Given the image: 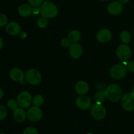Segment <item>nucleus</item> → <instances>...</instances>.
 Instances as JSON below:
<instances>
[{"label": "nucleus", "instance_id": "nucleus-1", "mask_svg": "<svg viewBox=\"0 0 134 134\" xmlns=\"http://www.w3.org/2000/svg\"><path fill=\"white\" fill-rule=\"evenodd\" d=\"M105 93L106 98L111 102H117L121 99L122 92L121 88L119 85L116 84H111L107 86L105 89Z\"/></svg>", "mask_w": 134, "mask_h": 134}, {"label": "nucleus", "instance_id": "nucleus-2", "mask_svg": "<svg viewBox=\"0 0 134 134\" xmlns=\"http://www.w3.org/2000/svg\"><path fill=\"white\" fill-rule=\"evenodd\" d=\"M58 10L53 3L51 1H45L40 7V14L41 16L47 18H54L57 16Z\"/></svg>", "mask_w": 134, "mask_h": 134}, {"label": "nucleus", "instance_id": "nucleus-3", "mask_svg": "<svg viewBox=\"0 0 134 134\" xmlns=\"http://www.w3.org/2000/svg\"><path fill=\"white\" fill-rule=\"evenodd\" d=\"M127 69L126 65L123 64H116L109 69V75L114 79H122L126 75Z\"/></svg>", "mask_w": 134, "mask_h": 134}, {"label": "nucleus", "instance_id": "nucleus-4", "mask_svg": "<svg viewBox=\"0 0 134 134\" xmlns=\"http://www.w3.org/2000/svg\"><path fill=\"white\" fill-rule=\"evenodd\" d=\"M107 111L102 103H96L90 107V115L95 120H102L105 117Z\"/></svg>", "mask_w": 134, "mask_h": 134}, {"label": "nucleus", "instance_id": "nucleus-5", "mask_svg": "<svg viewBox=\"0 0 134 134\" xmlns=\"http://www.w3.org/2000/svg\"><path fill=\"white\" fill-rule=\"evenodd\" d=\"M25 79L31 85H37L41 82L42 75L40 72L35 69H30L25 74Z\"/></svg>", "mask_w": 134, "mask_h": 134}, {"label": "nucleus", "instance_id": "nucleus-6", "mask_svg": "<svg viewBox=\"0 0 134 134\" xmlns=\"http://www.w3.org/2000/svg\"><path fill=\"white\" fill-rule=\"evenodd\" d=\"M16 101L20 107L23 109L29 108L32 103V96L27 91L21 92L17 97Z\"/></svg>", "mask_w": 134, "mask_h": 134}, {"label": "nucleus", "instance_id": "nucleus-7", "mask_svg": "<svg viewBox=\"0 0 134 134\" xmlns=\"http://www.w3.org/2000/svg\"><path fill=\"white\" fill-rule=\"evenodd\" d=\"M120 103L122 108L128 112L134 110V94L132 92L126 93L120 99Z\"/></svg>", "mask_w": 134, "mask_h": 134}, {"label": "nucleus", "instance_id": "nucleus-8", "mask_svg": "<svg viewBox=\"0 0 134 134\" xmlns=\"http://www.w3.org/2000/svg\"><path fill=\"white\" fill-rule=\"evenodd\" d=\"M27 118L33 122H37L43 118V111L40 107L37 106H31L29 107L27 112Z\"/></svg>", "mask_w": 134, "mask_h": 134}, {"label": "nucleus", "instance_id": "nucleus-9", "mask_svg": "<svg viewBox=\"0 0 134 134\" xmlns=\"http://www.w3.org/2000/svg\"><path fill=\"white\" fill-rule=\"evenodd\" d=\"M116 54L118 58L122 61H127L132 56V51L127 44H122L117 47Z\"/></svg>", "mask_w": 134, "mask_h": 134}, {"label": "nucleus", "instance_id": "nucleus-10", "mask_svg": "<svg viewBox=\"0 0 134 134\" xmlns=\"http://www.w3.org/2000/svg\"><path fill=\"white\" fill-rule=\"evenodd\" d=\"M77 107L79 109L86 111L92 107V101L89 97L86 96L85 95L80 96L77 98L75 101Z\"/></svg>", "mask_w": 134, "mask_h": 134}, {"label": "nucleus", "instance_id": "nucleus-11", "mask_svg": "<svg viewBox=\"0 0 134 134\" xmlns=\"http://www.w3.org/2000/svg\"><path fill=\"white\" fill-rule=\"evenodd\" d=\"M124 10V6L120 1H113L109 4L107 7V11L113 16L119 15L122 13Z\"/></svg>", "mask_w": 134, "mask_h": 134}, {"label": "nucleus", "instance_id": "nucleus-12", "mask_svg": "<svg viewBox=\"0 0 134 134\" xmlns=\"http://www.w3.org/2000/svg\"><path fill=\"white\" fill-rule=\"evenodd\" d=\"M113 34L108 29H102L96 34V39L99 42L105 43L112 39Z\"/></svg>", "mask_w": 134, "mask_h": 134}, {"label": "nucleus", "instance_id": "nucleus-13", "mask_svg": "<svg viewBox=\"0 0 134 134\" xmlns=\"http://www.w3.org/2000/svg\"><path fill=\"white\" fill-rule=\"evenodd\" d=\"M69 55L73 59H78L82 54V47L78 43H72L69 48Z\"/></svg>", "mask_w": 134, "mask_h": 134}, {"label": "nucleus", "instance_id": "nucleus-14", "mask_svg": "<svg viewBox=\"0 0 134 134\" xmlns=\"http://www.w3.org/2000/svg\"><path fill=\"white\" fill-rule=\"evenodd\" d=\"M6 32L12 36L19 35L21 32L20 25L16 22H9L5 26Z\"/></svg>", "mask_w": 134, "mask_h": 134}, {"label": "nucleus", "instance_id": "nucleus-15", "mask_svg": "<svg viewBox=\"0 0 134 134\" xmlns=\"http://www.w3.org/2000/svg\"><path fill=\"white\" fill-rule=\"evenodd\" d=\"M9 77L10 79L13 80L15 82H23L24 79H25V75L23 71L20 68H13L10 71L9 73Z\"/></svg>", "mask_w": 134, "mask_h": 134}, {"label": "nucleus", "instance_id": "nucleus-16", "mask_svg": "<svg viewBox=\"0 0 134 134\" xmlns=\"http://www.w3.org/2000/svg\"><path fill=\"white\" fill-rule=\"evenodd\" d=\"M75 92L80 96L86 95L89 90L88 84L85 81H79L76 83L75 86Z\"/></svg>", "mask_w": 134, "mask_h": 134}, {"label": "nucleus", "instance_id": "nucleus-17", "mask_svg": "<svg viewBox=\"0 0 134 134\" xmlns=\"http://www.w3.org/2000/svg\"><path fill=\"white\" fill-rule=\"evenodd\" d=\"M27 117V113L22 107H18L16 110L13 111V119L18 123L23 122Z\"/></svg>", "mask_w": 134, "mask_h": 134}, {"label": "nucleus", "instance_id": "nucleus-18", "mask_svg": "<svg viewBox=\"0 0 134 134\" xmlns=\"http://www.w3.org/2000/svg\"><path fill=\"white\" fill-rule=\"evenodd\" d=\"M32 6L30 4H22L18 7V14L22 17H27L32 13Z\"/></svg>", "mask_w": 134, "mask_h": 134}, {"label": "nucleus", "instance_id": "nucleus-19", "mask_svg": "<svg viewBox=\"0 0 134 134\" xmlns=\"http://www.w3.org/2000/svg\"><path fill=\"white\" fill-rule=\"evenodd\" d=\"M68 38L71 43H78L81 38V33L78 30H72L68 34Z\"/></svg>", "mask_w": 134, "mask_h": 134}, {"label": "nucleus", "instance_id": "nucleus-20", "mask_svg": "<svg viewBox=\"0 0 134 134\" xmlns=\"http://www.w3.org/2000/svg\"><path fill=\"white\" fill-rule=\"evenodd\" d=\"M106 98L105 90H99L95 93L94 95V99L96 103H102L105 101Z\"/></svg>", "mask_w": 134, "mask_h": 134}, {"label": "nucleus", "instance_id": "nucleus-21", "mask_svg": "<svg viewBox=\"0 0 134 134\" xmlns=\"http://www.w3.org/2000/svg\"><path fill=\"white\" fill-rule=\"evenodd\" d=\"M120 39L124 44H128V43H130L131 39H132L130 33L126 30L122 31L120 35Z\"/></svg>", "mask_w": 134, "mask_h": 134}, {"label": "nucleus", "instance_id": "nucleus-22", "mask_svg": "<svg viewBox=\"0 0 134 134\" xmlns=\"http://www.w3.org/2000/svg\"><path fill=\"white\" fill-rule=\"evenodd\" d=\"M32 103H34V105L37 106V107L41 106L44 103V98H43V96L40 95V94H37V95L35 96L33 98Z\"/></svg>", "mask_w": 134, "mask_h": 134}, {"label": "nucleus", "instance_id": "nucleus-23", "mask_svg": "<svg viewBox=\"0 0 134 134\" xmlns=\"http://www.w3.org/2000/svg\"><path fill=\"white\" fill-rule=\"evenodd\" d=\"M37 25L40 28L43 29L45 28V27H47V26L48 25V18H44V17H41L38 19L37 20Z\"/></svg>", "mask_w": 134, "mask_h": 134}, {"label": "nucleus", "instance_id": "nucleus-24", "mask_svg": "<svg viewBox=\"0 0 134 134\" xmlns=\"http://www.w3.org/2000/svg\"><path fill=\"white\" fill-rule=\"evenodd\" d=\"M8 115L7 109L4 105L0 104V121L5 120Z\"/></svg>", "mask_w": 134, "mask_h": 134}, {"label": "nucleus", "instance_id": "nucleus-25", "mask_svg": "<svg viewBox=\"0 0 134 134\" xmlns=\"http://www.w3.org/2000/svg\"><path fill=\"white\" fill-rule=\"evenodd\" d=\"M7 107L9 109L12 110V111H14V110L18 108V104L16 100L11 99L8 101L7 103Z\"/></svg>", "mask_w": 134, "mask_h": 134}, {"label": "nucleus", "instance_id": "nucleus-26", "mask_svg": "<svg viewBox=\"0 0 134 134\" xmlns=\"http://www.w3.org/2000/svg\"><path fill=\"white\" fill-rule=\"evenodd\" d=\"M8 24V18L5 14L0 13V27L6 26Z\"/></svg>", "mask_w": 134, "mask_h": 134}, {"label": "nucleus", "instance_id": "nucleus-27", "mask_svg": "<svg viewBox=\"0 0 134 134\" xmlns=\"http://www.w3.org/2000/svg\"><path fill=\"white\" fill-rule=\"evenodd\" d=\"M22 134H39V133L36 128L33 126H30L24 130Z\"/></svg>", "mask_w": 134, "mask_h": 134}, {"label": "nucleus", "instance_id": "nucleus-28", "mask_svg": "<svg viewBox=\"0 0 134 134\" xmlns=\"http://www.w3.org/2000/svg\"><path fill=\"white\" fill-rule=\"evenodd\" d=\"M43 1L44 0H27L28 3L31 6H32L33 7H37L41 6L43 3Z\"/></svg>", "mask_w": 134, "mask_h": 134}, {"label": "nucleus", "instance_id": "nucleus-29", "mask_svg": "<svg viewBox=\"0 0 134 134\" xmlns=\"http://www.w3.org/2000/svg\"><path fill=\"white\" fill-rule=\"evenodd\" d=\"M71 43L68 38H64L61 40V45L64 48H69Z\"/></svg>", "mask_w": 134, "mask_h": 134}, {"label": "nucleus", "instance_id": "nucleus-30", "mask_svg": "<svg viewBox=\"0 0 134 134\" xmlns=\"http://www.w3.org/2000/svg\"><path fill=\"white\" fill-rule=\"evenodd\" d=\"M126 68L130 71L134 73V61H130L127 64Z\"/></svg>", "mask_w": 134, "mask_h": 134}, {"label": "nucleus", "instance_id": "nucleus-31", "mask_svg": "<svg viewBox=\"0 0 134 134\" xmlns=\"http://www.w3.org/2000/svg\"><path fill=\"white\" fill-rule=\"evenodd\" d=\"M32 13L34 14H38L39 13H40V8L39 7H34L32 9Z\"/></svg>", "mask_w": 134, "mask_h": 134}, {"label": "nucleus", "instance_id": "nucleus-32", "mask_svg": "<svg viewBox=\"0 0 134 134\" xmlns=\"http://www.w3.org/2000/svg\"><path fill=\"white\" fill-rule=\"evenodd\" d=\"M19 35L20 38H22V39H24V38H26V36H27V34H26L25 31H21L20 34Z\"/></svg>", "mask_w": 134, "mask_h": 134}, {"label": "nucleus", "instance_id": "nucleus-33", "mask_svg": "<svg viewBox=\"0 0 134 134\" xmlns=\"http://www.w3.org/2000/svg\"><path fill=\"white\" fill-rule=\"evenodd\" d=\"M3 44H4L3 39H2V37H0V50H1L3 47Z\"/></svg>", "mask_w": 134, "mask_h": 134}, {"label": "nucleus", "instance_id": "nucleus-34", "mask_svg": "<svg viewBox=\"0 0 134 134\" xmlns=\"http://www.w3.org/2000/svg\"><path fill=\"white\" fill-rule=\"evenodd\" d=\"M4 96V93H3V91L2 89L0 88V99H1L3 98V97Z\"/></svg>", "mask_w": 134, "mask_h": 134}, {"label": "nucleus", "instance_id": "nucleus-35", "mask_svg": "<svg viewBox=\"0 0 134 134\" xmlns=\"http://www.w3.org/2000/svg\"><path fill=\"white\" fill-rule=\"evenodd\" d=\"M120 3H122V4H126L129 1V0H119Z\"/></svg>", "mask_w": 134, "mask_h": 134}, {"label": "nucleus", "instance_id": "nucleus-36", "mask_svg": "<svg viewBox=\"0 0 134 134\" xmlns=\"http://www.w3.org/2000/svg\"><path fill=\"white\" fill-rule=\"evenodd\" d=\"M132 92L134 94V85L133 86V87H132Z\"/></svg>", "mask_w": 134, "mask_h": 134}, {"label": "nucleus", "instance_id": "nucleus-37", "mask_svg": "<svg viewBox=\"0 0 134 134\" xmlns=\"http://www.w3.org/2000/svg\"><path fill=\"white\" fill-rule=\"evenodd\" d=\"M86 134H94V133H93L92 132H88V133Z\"/></svg>", "mask_w": 134, "mask_h": 134}, {"label": "nucleus", "instance_id": "nucleus-38", "mask_svg": "<svg viewBox=\"0 0 134 134\" xmlns=\"http://www.w3.org/2000/svg\"><path fill=\"white\" fill-rule=\"evenodd\" d=\"M100 1H107V0H100Z\"/></svg>", "mask_w": 134, "mask_h": 134}, {"label": "nucleus", "instance_id": "nucleus-39", "mask_svg": "<svg viewBox=\"0 0 134 134\" xmlns=\"http://www.w3.org/2000/svg\"><path fill=\"white\" fill-rule=\"evenodd\" d=\"M0 134H5V133H3V132H1V133H0Z\"/></svg>", "mask_w": 134, "mask_h": 134}]
</instances>
